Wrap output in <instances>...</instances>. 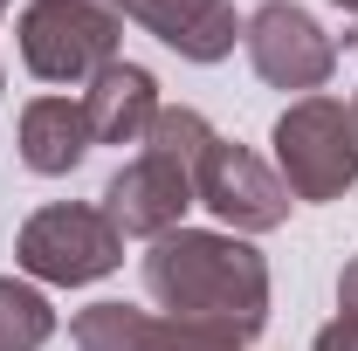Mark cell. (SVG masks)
Instances as JSON below:
<instances>
[{"label": "cell", "mask_w": 358, "mask_h": 351, "mask_svg": "<svg viewBox=\"0 0 358 351\" xmlns=\"http://www.w3.org/2000/svg\"><path fill=\"white\" fill-rule=\"evenodd\" d=\"M145 296L159 317L248 351L268 331V262L248 234L227 227H173L145 248Z\"/></svg>", "instance_id": "1"}, {"label": "cell", "mask_w": 358, "mask_h": 351, "mask_svg": "<svg viewBox=\"0 0 358 351\" xmlns=\"http://www.w3.org/2000/svg\"><path fill=\"white\" fill-rule=\"evenodd\" d=\"M275 173L289 186V200H345L358 186V117L352 103H338V96H296L282 117H275Z\"/></svg>", "instance_id": "2"}, {"label": "cell", "mask_w": 358, "mask_h": 351, "mask_svg": "<svg viewBox=\"0 0 358 351\" xmlns=\"http://www.w3.org/2000/svg\"><path fill=\"white\" fill-rule=\"evenodd\" d=\"M14 262L35 282H55V289H83V282H103L110 268L124 262V234L117 220L90 200H55L42 214L21 220L14 234Z\"/></svg>", "instance_id": "3"}, {"label": "cell", "mask_w": 358, "mask_h": 351, "mask_svg": "<svg viewBox=\"0 0 358 351\" xmlns=\"http://www.w3.org/2000/svg\"><path fill=\"white\" fill-rule=\"evenodd\" d=\"M14 42H21L28 76L76 89V83H90L96 69L117 62L124 14H110V7H96V0H28L21 21H14Z\"/></svg>", "instance_id": "4"}, {"label": "cell", "mask_w": 358, "mask_h": 351, "mask_svg": "<svg viewBox=\"0 0 358 351\" xmlns=\"http://www.w3.org/2000/svg\"><path fill=\"white\" fill-rule=\"evenodd\" d=\"M193 200L221 220L227 234H275L289 220V207H296L282 173L268 166L262 152L234 145V138H214L207 159L193 166Z\"/></svg>", "instance_id": "5"}, {"label": "cell", "mask_w": 358, "mask_h": 351, "mask_svg": "<svg viewBox=\"0 0 358 351\" xmlns=\"http://www.w3.org/2000/svg\"><path fill=\"white\" fill-rule=\"evenodd\" d=\"M241 48H248V62H255V76L268 89H296V96H317L338 69V42L296 0H262L241 21Z\"/></svg>", "instance_id": "6"}, {"label": "cell", "mask_w": 358, "mask_h": 351, "mask_svg": "<svg viewBox=\"0 0 358 351\" xmlns=\"http://www.w3.org/2000/svg\"><path fill=\"white\" fill-rule=\"evenodd\" d=\"M186 207H200L193 200V173L179 159H159V152L124 159L110 173V186H103V214L117 220L124 241H159V234L186 227Z\"/></svg>", "instance_id": "7"}, {"label": "cell", "mask_w": 358, "mask_h": 351, "mask_svg": "<svg viewBox=\"0 0 358 351\" xmlns=\"http://www.w3.org/2000/svg\"><path fill=\"white\" fill-rule=\"evenodd\" d=\"M124 14L145 35H159L179 62H227L241 42L234 0H124Z\"/></svg>", "instance_id": "8"}, {"label": "cell", "mask_w": 358, "mask_h": 351, "mask_svg": "<svg viewBox=\"0 0 358 351\" xmlns=\"http://www.w3.org/2000/svg\"><path fill=\"white\" fill-rule=\"evenodd\" d=\"M83 117H90V138L96 145H145V131H152V117H159V76L145 69V62H110V69H96L83 83Z\"/></svg>", "instance_id": "9"}, {"label": "cell", "mask_w": 358, "mask_h": 351, "mask_svg": "<svg viewBox=\"0 0 358 351\" xmlns=\"http://www.w3.org/2000/svg\"><path fill=\"white\" fill-rule=\"evenodd\" d=\"M69 345L76 351H227L200 331H186L159 310H138V303H90L69 317Z\"/></svg>", "instance_id": "10"}, {"label": "cell", "mask_w": 358, "mask_h": 351, "mask_svg": "<svg viewBox=\"0 0 358 351\" xmlns=\"http://www.w3.org/2000/svg\"><path fill=\"white\" fill-rule=\"evenodd\" d=\"M14 138H21V166L42 173V179H69L90 159V145H96L76 96H35V103H21Z\"/></svg>", "instance_id": "11"}, {"label": "cell", "mask_w": 358, "mask_h": 351, "mask_svg": "<svg viewBox=\"0 0 358 351\" xmlns=\"http://www.w3.org/2000/svg\"><path fill=\"white\" fill-rule=\"evenodd\" d=\"M55 338V303L35 282L0 275V351H42Z\"/></svg>", "instance_id": "12"}, {"label": "cell", "mask_w": 358, "mask_h": 351, "mask_svg": "<svg viewBox=\"0 0 358 351\" xmlns=\"http://www.w3.org/2000/svg\"><path fill=\"white\" fill-rule=\"evenodd\" d=\"M214 138H221V131H214V124H207L193 103H159V117H152V131H145V145H138V152L179 159V166L193 173V166L207 159V145H214Z\"/></svg>", "instance_id": "13"}, {"label": "cell", "mask_w": 358, "mask_h": 351, "mask_svg": "<svg viewBox=\"0 0 358 351\" xmlns=\"http://www.w3.org/2000/svg\"><path fill=\"white\" fill-rule=\"evenodd\" d=\"M310 351H358V324L352 317H331V324L310 338Z\"/></svg>", "instance_id": "14"}, {"label": "cell", "mask_w": 358, "mask_h": 351, "mask_svg": "<svg viewBox=\"0 0 358 351\" xmlns=\"http://www.w3.org/2000/svg\"><path fill=\"white\" fill-rule=\"evenodd\" d=\"M338 317H352V324H358V255L338 268Z\"/></svg>", "instance_id": "15"}, {"label": "cell", "mask_w": 358, "mask_h": 351, "mask_svg": "<svg viewBox=\"0 0 358 351\" xmlns=\"http://www.w3.org/2000/svg\"><path fill=\"white\" fill-rule=\"evenodd\" d=\"M96 7H110V14H124V0H96Z\"/></svg>", "instance_id": "16"}, {"label": "cell", "mask_w": 358, "mask_h": 351, "mask_svg": "<svg viewBox=\"0 0 358 351\" xmlns=\"http://www.w3.org/2000/svg\"><path fill=\"white\" fill-rule=\"evenodd\" d=\"M331 7H345V14H358V0H331Z\"/></svg>", "instance_id": "17"}, {"label": "cell", "mask_w": 358, "mask_h": 351, "mask_svg": "<svg viewBox=\"0 0 358 351\" xmlns=\"http://www.w3.org/2000/svg\"><path fill=\"white\" fill-rule=\"evenodd\" d=\"M345 48H352V55H358V28H352V35H345Z\"/></svg>", "instance_id": "18"}, {"label": "cell", "mask_w": 358, "mask_h": 351, "mask_svg": "<svg viewBox=\"0 0 358 351\" xmlns=\"http://www.w3.org/2000/svg\"><path fill=\"white\" fill-rule=\"evenodd\" d=\"M352 117H358V89H352Z\"/></svg>", "instance_id": "19"}, {"label": "cell", "mask_w": 358, "mask_h": 351, "mask_svg": "<svg viewBox=\"0 0 358 351\" xmlns=\"http://www.w3.org/2000/svg\"><path fill=\"white\" fill-rule=\"evenodd\" d=\"M7 7H14V0H0V14H7Z\"/></svg>", "instance_id": "20"}, {"label": "cell", "mask_w": 358, "mask_h": 351, "mask_svg": "<svg viewBox=\"0 0 358 351\" xmlns=\"http://www.w3.org/2000/svg\"><path fill=\"white\" fill-rule=\"evenodd\" d=\"M0 89H7V69H0Z\"/></svg>", "instance_id": "21"}]
</instances>
